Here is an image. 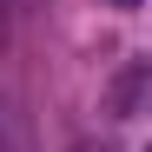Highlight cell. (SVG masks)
Returning <instances> with one entry per match:
<instances>
[{"mask_svg": "<svg viewBox=\"0 0 152 152\" xmlns=\"http://www.w3.org/2000/svg\"><path fill=\"white\" fill-rule=\"evenodd\" d=\"M145 60H126V73L113 80V99H106V113L113 119H139V106H145Z\"/></svg>", "mask_w": 152, "mask_h": 152, "instance_id": "1", "label": "cell"}, {"mask_svg": "<svg viewBox=\"0 0 152 152\" xmlns=\"http://www.w3.org/2000/svg\"><path fill=\"white\" fill-rule=\"evenodd\" d=\"M106 7H119V13H132V7H139V0H106Z\"/></svg>", "mask_w": 152, "mask_h": 152, "instance_id": "2", "label": "cell"}]
</instances>
